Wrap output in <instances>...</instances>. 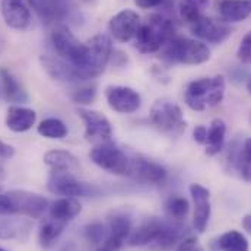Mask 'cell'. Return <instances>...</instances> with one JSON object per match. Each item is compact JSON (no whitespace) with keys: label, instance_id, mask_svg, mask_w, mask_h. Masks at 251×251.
I'll return each instance as SVG.
<instances>
[{"label":"cell","instance_id":"6da1fadb","mask_svg":"<svg viewBox=\"0 0 251 251\" xmlns=\"http://www.w3.org/2000/svg\"><path fill=\"white\" fill-rule=\"evenodd\" d=\"M50 41L57 57L67 63L77 73L82 82L94 79L88 43H80L73 35V32L63 24L54 25L50 34Z\"/></svg>","mask_w":251,"mask_h":251},{"label":"cell","instance_id":"7a4b0ae2","mask_svg":"<svg viewBox=\"0 0 251 251\" xmlns=\"http://www.w3.org/2000/svg\"><path fill=\"white\" fill-rule=\"evenodd\" d=\"M225 97V77L216 75L213 77H201L190 82L184 94L188 108L193 111H204L216 107Z\"/></svg>","mask_w":251,"mask_h":251},{"label":"cell","instance_id":"3957f363","mask_svg":"<svg viewBox=\"0 0 251 251\" xmlns=\"http://www.w3.org/2000/svg\"><path fill=\"white\" fill-rule=\"evenodd\" d=\"M174 37V22L164 15H151L146 24H140V28L134 37L136 49L143 53L159 51Z\"/></svg>","mask_w":251,"mask_h":251},{"label":"cell","instance_id":"277c9868","mask_svg":"<svg viewBox=\"0 0 251 251\" xmlns=\"http://www.w3.org/2000/svg\"><path fill=\"white\" fill-rule=\"evenodd\" d=\"M162 59L180 64H201L210 59V50L206 44L186 37H173L162 47Z\"/></svg>","mask_w":251,"mask_h":251},{"label":"cell","instance_id":"5b68a950","mask_svg":"<svg viewBox=\"0 0 251 251\" xmlns=\"http://www.w3.org/2000/svg\"><path fill=\"white\" fill-rule=\"evenodd\" d=\"M47 188L62 197H94L100 194V188L95 187L94 184L79 181L70 171H60V170H53L49 181Z\"/></svg>","mask_w":251,"mask_h":251},{"label":"cell","instance_id":"8992f818","mask_svg":"<svg viewBox=\"0 0 251 251\" xmlns=\"http://www.w3.org/2000/svg\"><path fill=\"white\" fill-rule=\"evenodd\" d=\"M151 120L161 131L173 134H180L187 126L180 105L168 100H158L152 105Z\"/></svg>","mask_w":251,"mask_h":251},{"label":"cell","instance_id":"52a82bcc","mask_svg":"<svg viewBox=\"0 0 251 251\" xmlns=\"http://www.w3.org/2000/svg\"><path fill=\"white\" fill-rule=\"evenodd\" d=\"M89 156L95 165H98L100 168H102L104 171L110 174H114V176L128 174L130 159L120 148L111 145L110 142L95 146L91 151Z\"/></svg>","mask_w":251,"mask_h":251},{"label":"cell","instance_id":"ba28073f","mask_svg":"<svg viewBox=\"0 0 251 251\" xmlns=\"http://www.w3.org/2000/svg\"><path fill=\"white\" fill-rule=\"evenodd\" d=\"M10 207H12V215H22L29 219L40 218L49 207V200L32 191L26 190H12L6 193Z\"/></svg>","mask_w":251,"mask_h":251},{"label":"cell","instance_id":"9c48e42d","mask_svg":"<svg viewBox=\"0 0 251 251\" xmlns=\"http://www.w3.org/2000/svg\"><path fill=\"white\" fill-rule=\"evenodd\" d=\"M77 114L83 120L86 140L101 142V143H107L111 140L113 127H111L110 120L104 114L94 111V110H86V108H79Z\"/></svg>","mask_w":251,"mask_h":251},{"label":"cell","instance_id":"30bf717a","mask_svg":"<svg viewBox=\"0 0 251 251\" xmlns=\"http://www.w3.org/2000/svg\"><path fill=\"white\" fill-rule=\"evenodd\" d=\"M105 98L111 110L122 113V114H130L140 108L142 100L137 91L128 86H108L105 89Z\"/></svg>","mask_w":251,"mask_h":251},{"label":"cell","instance_id":"8fae6325","mask_svg":"<svg viewBox=\"0 0 251 251\" xmlns=\"http://www.w3.org/2000/svg\"><path fill=\"white\" fill-rule=\"evenodd\" d=\"M140 28V18L134 10L125 9L116 13L108 24L110 35L120 41V43H128L133 40Z\"/></svg>","mask_w":251,"mask_h":251},{"label":"cell","instance_id":"7c38bea8","mask_svg":"<svg viewBox=\"0 0 251 251\" xmlns=\"http://www.w3.org/2000/svg\"><path fill=\"white\" fill-rule=\"evenodd\" d=\"M128 174L146 184H161L167 178V170L161 164L143 156H137L130 161Z\"/></svg>","mask_w":251,"mask_h":251},{"label":"cell","instance_id":"4fadbf2b","mask_svg":"<svg viewBox=\"0 0 251 251\" xmlns=\"http://www.w3.org/2000/svg\"><path fill=\"white\" fill-rule=\"evenodd\" d=\"M89 54H91V70L94 77L100 76L113 54V43L107 34H98L88 41Z\"/></svg>","mask_w":251,"mask_h":251},{"label":"cell","instance_id":"5bb4252c","mask_svg":"<svg viewBox=\"0 0 251 251\" xmlns=\"http://www.w3.org/2000/svg\"><path fill=\"white\" fill-rule=\"evenodd\" d=\"M191 34L210 44H222L225 40L229 38L231 29L212 18L201 16L194 24H191Z\"/></svg>","mask_w":251,"mask_h":251},{"label":"cell","instance_id":"9a60e30c","mask_svg":"<svg viewBox=\"0 0 251 251\" xmlns=\"http://www.w3.org/2000/svg\"><path fill=\"white\" fill-rule=\"evenodd\" d=\"M1 15L6 25L18 31L26 29L32 21L26 0H1Z\"/></svg>","mask_w":251,"mask_h":251},{"label":"cell","instance_id":"2e32d148","mask_svg":"<svg viewBox=\"0 0 251 251\" xmlns=\"http://www.w3.org/2000/svg\"><path fill=\"white\" fill-rule=\"evenodd\" d=\"M190 194L194 201V216L193 225L197 232H204L210 219V191L201 184H191Z\"/></svg>","mask_w":251,"mask_h":251},{"label":"cell","instance_id":"e0dca14e","mask_svg":"<svg viewBox=\"0 0 251 251\" xmlns=\"http://www.w3.org/2000/svg\"><path fill=\"white\" fill-rule=\"evenodd\" d=\"M37 122V113L22 105H12L6 113V127L15 133H24L32 128Z\"/></svg>","mask_w":251,"mask_h":251},{"label":"cell","instance_id":"ac0fdd59","mask_svg":"<svg viewBox=\"0 0 251 251\" xmlns=\"http://www.w3.org/2000/svg\"><path fill=\"white\" fill-rule=\"evenodd\" d=\"M165 225V221L158 218H149L143 224H140L134 231H131L128 237L130 246H146L152 244L156 237L161 234L162 228Z\"/></svg>","mask_w":251,"mask_h":251},{"label":"cell","instance_id":"d6986e66","mask_svg":"<svg viewBox=\"0 0 251 251\" xmlns=\"http://www.w3.org/2000/svg\"><path fill=\"white\" fill-rule=\"evenodd\" d=\"M32 229V222L29 219H0V238L1 240H21L25 241Z\"/></svg>","mask_w":251,"mask_h":251},{"label":"cell","instance_id":"ffe728a7","mask_svg":"<svg viewBox=\"0 0 251 251\" xmlns=\"http://www.w3.org/2000/svg\"><path fill=\"white\" fill-rule=\"evenodd\" d=\"M218 10L225 22H241L251 15V0H222Z\"/></svg>","mask_w":251,"mask_h":251},{"label":"cell","instance_id":"44dd1931","mask_svg":"<svg viewBox=\"0 0 251 251\" xmlns=\"http://www.w3.org/2000/svg\"><path fill=\"white\" fill-rule=\"evenodd\" d=\"M0 82H1L3 94L9 102H13V104L28 102V92L7 69H3V67L0 69Z\"/></svg>","mask_w":251,"mask_h":251},{"label":"cell","instance_id":"7402d4cb","mask_svg":"<svg viewBox=\"0 0 251 251\" xmlns=\"http://www.w3.org/2000/svg\"><path fill=\"white\" fill-rule=\"evenodd\" d=\"M41 64L47 70V73L57 80L62 82H70V83H77L82 82L77 73L60 59V57H53V56H43L41 57Z\"/></svg>","mask_w":251,"mask_h":251},{"label":"cell","instance_id":"603a6c76","mask_svg":"<svg viewBox=\"0 0 251 251\" xmlns=\"http://www.w3.org/2000/svg\"><path fill=\"white\" fill-rule=\"evenodd\" d=\"M80 210H82V206L77 199L60 197L50 206V218L67 225V222L73 221L80 213Z\"/></svg>","mask_w":251,"mask_h":251},{"label":"cell","instance_id":"cb8c5ba5","mask_svg":"<svg viewBox=\"0 0 251 251\" xmlns=\"http://www.w3.org/2000/svg\"><path fill=\"white\" fill-rule=\"evenodd\" d=\"M44 162L51 167L53 170H60V171H76L79 170V161L77 158L67 152V151H62V149H53L49 151L44 155Z\"/></svg>","mask_w":251,"mask_h":251},{"label":"cell","instance_id":"d4e9b609","mask_svg":"<svg viewBox=\"0 0 251 251\" xmlns=\"http://www.w3.org/2000/svg\"><path fill=\"white\" fill-rule=\"evenodd\" d=\"M226 134V125L221 119L212 120V123L207 128V140H206V153L213 156L219 153L224 148Z\"/></svg>","mask_w":251,"mask_h":251},{"label":"cell","instance_id":"484cf974","mask_svg":"<svg viewBox=\"0 0 251 251\" xmlns=\"http://www.w3.org/2000/svg\"><path fill=\"white\" fill-rule=\"evenodd\" d=\"M232 162L240 173V177L244 181L251 183V137L246 139L244 143L234 152Z\"/></svg>","mask_w":251,"mask_h":251},{"label":"cell","instance_id":"4316f807","mask_svg":"<svg viewBox=\"0 0 251 251\" xmlns=\"http://www.w3.org/2000/svg\"><path fill=\"white\" fill-rule=\"evenodd\" d=\"M64 226H66V224L59 222L56 219H51V218L43 221V224L40 226V232H38L40 246L43 249H50L51 246H54V243L63 234Z\"/></svg>","mask_w":251,"mask_h":251},{"label":"cell","instance_id":"83f0119b","mask_svg":"<svg viewBox=\"0 0 251 251\" xmlns=\"http://www.w3.org/2000/svg\"><path fill=\"white\" fill-rule=\"evenodd\" d=\"M218 247L221 251H249V240L240 231L231 229L219 237Z\"/></svg>","mask_w":251,"mask_h":251},{"label":"cell","instance_id":"f1b7e54d","mask_svg":"<svg viewBox=\"0 0 251 251\" xmlns=\"http://www.w3.org/2000/svg\"><path fill=\"white\" fill-rule=\"evenodd\" d=\"M131 234V221L126 215H114L108 221V237L117 240H128Z\"/></svg>","mask_w":251,"mask_h":251},{"label":"cell","instance_id":"f546056e","mask_svg":"<svg viewBox=\"0 0 251 251\" xmlns=\"http://www.w3.org/2000/svg\"><path fill=\"white\" fill-rule=\"evenodd\" d=\"M165 210H167V215L173 219V221H183L186 219L188 210H190V204H188V200L183 196H171L167 203H165Z\"/></svg>","mask_w":251,"mask_h":251},{"label":"cell","instance_id":"4dcf8cb0","mask_svg":"<svg viewBox=\"0 0 251 251\" xmlns=\"http://www.w3.org/2000/svg\"><path fill=\"white\" fill-rule=\"evenodd\" d=\"M207 3L209 0H181L178 6L180 16L190 24H194L197 19L203 16L201 10L204 9Z\"/></svg>","mask_w":251,"mask_h":251},{"label":"cell","instance_id":"1f68e13d","mask_svg":"<svg viewBox=\"0 0 251 251\" xmlns=\"http://www.w3.org/2000/svg\"><path fill=\"white\" fill-rule=\"evenodd\" d=\"M38 133L47 139H64L67 136V126L59 119H46L38 126Z\"/></svg>","mask_w":251,"mask_h":251},{"label":"cell","instance_id":"d6a6232c","mask_svg":"<svg viewBox=\"0 0 251 251\" xmlns=\"http://www.w3.org/2000/svg\"><path fill=\"white\" fill-rule=\"evenodd\" d=\"M83 237L91 244H101L108 237V231H107L104 224L92 222L83 228Z\"/></svg>","mask_w":251,"mask_h":251},{"label":"cell","instance_id":"836d02e7","mask_svg":"<svg viewBox=\"0 0 251 251\" xmlns=\"http://www.w3.org/2000/svg\"><path fill=\"white\" fill-rule=\"evenodd\" d=\"M95 97H97L95 85H82L72 92V100L76 104H82V105H88L94 102Z\"/></svg>","mask_w":251,"mask_h":251},{"label":"cell","instance_id":"e575fe53","mask_svg":"<svg viewBox=\"0 0 251 251\" xmlns=\"http://www.w3.org/2000/svg\"><path fill=\"white\" fill-rule=\"evenodd\" d=\"M238 60L244 64H251V31L244 35L237 50Z\"/></svg>","mask_w":251,"mask_h":251},{"label":"cell","instance_id":"d590c367","mask_svg":"<svg viewBox=\"0 0 251 251\" xmlns=\"http://www.w3.org/2000/svg\"><path fill=\"white\" fill-rule=\"evenodd\" d=\"M123 243H125V241L117 240V238H114V237H107L95 251H120Z\"/></svg>","mask_w":251,"mask_h":251},{"label":"cell","instance_id":"8d00e7d4","mask_svg":"<svg viewBox=\"0 0 251 251\" xmlns=\"http://www.w3.org/2000/svg\"><path fill=\"white\" fill-rule=\"evenodd\" d=\"M177 251H204V249L201 247V244L199 243L197 238H194V237H187V238H184V240L180 243Z\"/></svg>","mask_w":251,"mask_h":251},{"label":"cell","instance_id":"74e56055","mask_svg":"<svg viewBox=\"0 0 251 251\" xmlns=\"http://www.w3.org/2000/svg\"><path fill=\"white\" fill-rule=\"evenodd\" d=\"M193 139L199 145H206V140H207V128L204 126H197L193 130Z\"/></svg>","mask_w":251,"mask_h":251},{"label":"cell","instance_id":"f35d334b","mask_svg":"<svg viewBox=\"0 0 251 251\" xmlns=\"http://www.w3.org/2000/svg\"><path fill=\"white\" fill-rule=\"evenodd\" d=\"M164 1L165 0H134L137 7H140V9H153V7L164 4Z\"/></svg>","mask_w":251,"mask_h":251},{"label":"cell","instance_id":"ab89813d","mask_svg":"<svg viewBox=\"0 0 251 251\" xmlns=\"http://www.w3.org/2000/svg\"><path fill=\"white\" fill-rule=\"evenodd\" d=\"M13 155H15V149L10 145L0 140V159H10Z\"/></svg>","mask_w":251,"mask_h":251},{"label":"cell","instance_id":"60d3db41","mask_svg":"<svg viewBox=\"0 0 251 251\" xmlns=\"http://www.w3.org/2000/svg\"><path fill=\"white\" fill-rule=\"evenodd\" d=\"M44 1H46V0H26V3L29 4V7L35 9L38 13L41 12V9H43V6H44Z\"/></svg>","mask_w":251,"mask_h":251},{"label":"cell","instance_id":"b9f144b4","mask_svg":"<svg viewBox=\"0 0 251 251\" xmlns=\"http://www.w3.org/2000/svg\"><path fill=\"white\" fill-rule=\"evenodd\" d=\"M243 228L251 234V215H246L244 218H243Z\"/></svg>","mask_w":251,"mask_h":251},{"label":"cell","instance_id":"7bdbcfd3","mask_svg":"<svg viewBox=\"0 0 251 251\" xmlns=\"http://www.w3.org/2000/svg\"><path fill=\"white\" fill-rule=\"evenodd\" d=\"M60 251H76V249H75L73 244H67V246H64Z\"/></svg>","mask_w":251,"mask_h":251},{"label":"cell","instance_id":"ee69618b","mask_svg":"<svg viewBox=\"0 0 251 251\" xmlns=\"http://www.w3.org/2000/svg\"><path fill=\"white\" fill-rule=\"evenodd\" d=\"M247 91H249V94L251 95V77L249 79V82H247Z\"/></svg>","mask_w":251,"mask_h":251},{"label":"cell","instance_id":"f6af8a7d","mask_svg":"<svg viewBox=\"0 0 251 251\" xmlns=\"http://www.w3.org/2000/svg\"><path fill=\"white\" fill-rule=\"evenodd\" d=\"M0 177H1V168H0ZM0 190H1V184H0Z\"/></svg>","mask_w":251,"mask_h":251},{"label":"cell","instance_id":"bcb514c9","mask_svg":"<svg viewBox=\"0 0 251 251\" xmlns=\"http://www.w3.org/2000/svg\"><path fill=\"white\" fill-rule=\"evenodd\" d=\"M0 251H6V250H4V249H1V247H0Z\"/></svg>","mask_w":251,"mask_h":251},{"label":"cell","instance_id":"7dc6e473","mask_svg":"<svg viewBox=\"0 0 251 251\" xmlns=\"http://www.w3.org/2000/svg\"><path fill=\"white\" fill-rule=\"evenodd\" d=\"M63 1H69V0H63Z\"/></svg>","mask_w":251,"mask_h":251}]
</instances>
